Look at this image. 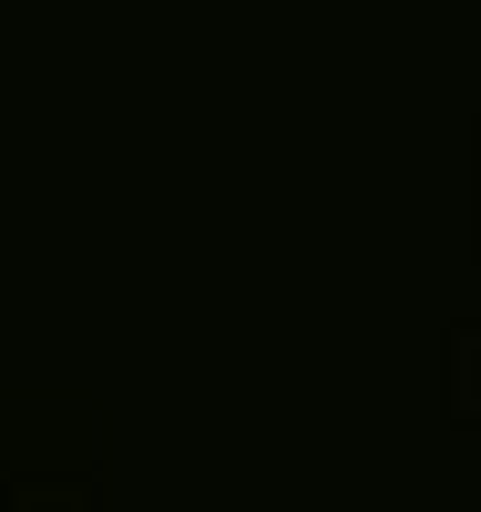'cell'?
<instances>
[]
</instances>
